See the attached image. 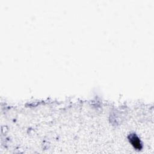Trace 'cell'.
Returning <instances> with one entry per match:
<instances>
[{"instance_id":"cell-1","label":"cell","mask_w":154,"mask_h":154,"mask_svg":"<svg viewBox=\"0 0 154 154\" xmlns=\"http://www.w3.org/2000/svg\"><path fill=\"white\" fill-rule=\"evenodd\" d=\"M129 140L131 143V144L134 146L135 148H136L138 150H140L142 147L141 143L138 138V137L135 134H131L129 136Z\"/></svg>"}]
</instances>
